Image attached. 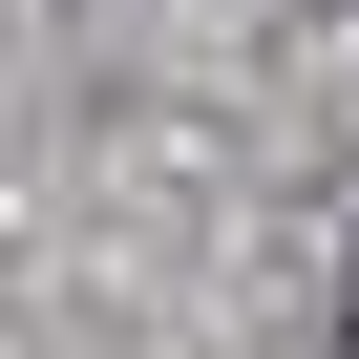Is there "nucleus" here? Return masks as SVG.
I'll list each match as a JSON object with an SVG mask.
<instances>
[{"mask_svg": "<svg viewBox=\"0 0 359 359\" xmlns=\"http://www.w3.org/2000/svg\"><path fill=\"white\" fill-rule=\"evenodd\" d=\"M338 359H359V275H338Z\"/></svg>", "mask_w": 359, "mask_h": 359, "instance_id": "obj_1", "label": "nucleus"}]
</instances>
